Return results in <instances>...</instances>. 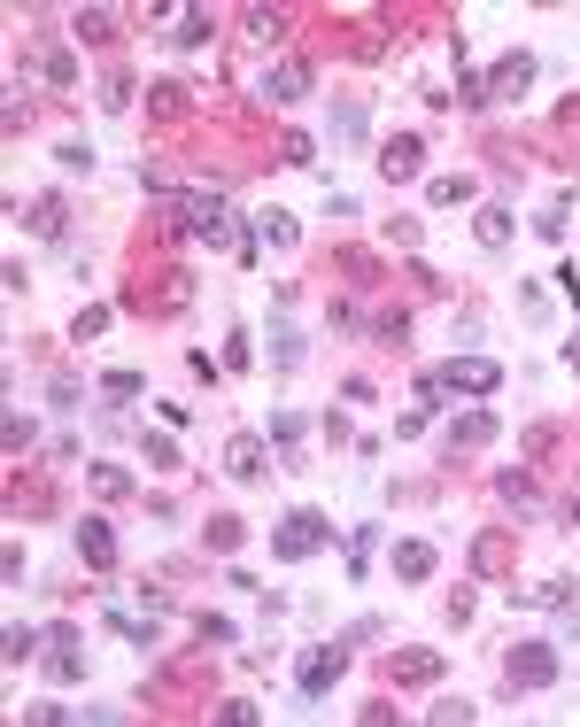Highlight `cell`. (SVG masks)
I'll return each instance as SVG.
<instances>
[{
  "mask_svg": "<svg viewBox=\"0 0 580 727\" xmlns=\"http://www.w3.org/2000/svg\"><path fill=\"white\" fill-rule=\"evenodd\" d=\"M449 372H457V387H472V395H495L503 364H488V356H464V364H449Z\"/></svg>",
  "mask_w": 580,
  "mask_h": 727,
  "instance_id": "cell-14",
  "label": "cell"
},
{
  "mask_svg": "<svg viewBox=\"0 0 580 727\" xmlns=\"http://www.w3.org/2000/svg\"><path fill=\"white\" fill-rule=\"evenodd\" d=\"M86 488L116 503V495H132V480H124V465H93V472H86Z\"/></svg>",
  "mask_w": 580,
  "mask_h": 727,
  "instance_id": "cell-19",
  "label": "cell"
},
{
  "mask_svg": "<svg viewBox=\"0 0 580 727\" xmlns=\"http://www.w3.org/2000/svg\"><path fill=\"white\" fill-rule=\"evenodd\" d=\"M47 681H55V689L86 681V666H78V627H70V619H55V627H47Z\"/></svg>",
  "mask_w": 580,
  "mask_h": 727,
  "instance_id": "cell-5",
  "label": "cell"
},
{
  "mask_svg": "<svg viewBox=\"0 0 580 727\" xmlns=\"http://www.w3.org/2000/svg\"><path fill=\"white\" fill-rule=\"evenodd\" d=\"M372 550H379V534H372V526H356V534H348V573H364Z\"/></svg>",
  "mask_w": 580,
  "mask_h": 727,
  "instance_id": "cell-21",
  "label": "cell"
},
{
  "mask_svg": "<svg viewBox=\"0 0 580 727\" xmlns=\"http://www.w3.org/2000/svg\"><path fill=\"white\" fill-rule=\"evenodd\" d=\"M418 163H426V147L410 140V132H403V140H387V147H379V178H410Z\"/></svg>",
  "mask_w": 580,
  "mask_h": 727,
  "instance_id": "cell-10",
  "label": "cell"
},
{
  "mask_svg": "<svg viewBox=\"0 0 580 727\" xmlns=\"http://www.w3.org/2000/svg\"><path fill=\"white\" fill-rule=\"evenodd\" d=\"M70 333H78V341H101V333H109V310H78V325H70Z\"/></svg>",
  "mask_w": 580,
  "mask_h": 727,
  "instance_id": "cell-28",
  "label": "cell"
},
{
  "mask_svg": "<svg viewBox=\"0 0 580 727\" xmlns=\"http://www.w3.org/2000/svg\"><path fill=\"white\" fill-rule=\"evenodd\" d=\"M271 550H279V557H318V550H333V519H318V511H287V519L271 526Z\"/></svg>",
  "mask_w": 580,
  "mask_h": 727,
  "instance_id": "cell-1",
  "label": "cell"
},
{
  "mask_svg": "<svg viewBox=\"0 0 580 727\" xmlns=\"http://www.w3.org/2000/svg\"><path fill=\"white\" fill-rule=\"evenodd\" d=\"M534 70H542V62L526 55V47H519V55H503V62H495V93H526V86H534Z\"/></svg>",
  "mask_w": 580,
  "mask_h": 727,
  "instance_id": "cell-12",
  "label": "cell"
},
{
  "mask_svg": "<svg viewBox=\"0 0 580 727\" xmlns=\"http://www.w3.org/2000/svg\"><path fill=\"white\" fill-rule=\"evenodd\" d=\"M503 565H511V550H503V534H480V542H472V573H480V581H495Z\"/></svg>",
  "mask_w": 580,
  "mask_h": 727,
  "instance_id": "cell-16",
  "label": "cell"
},
{
  "mask_svg": "<svg viewBox=\"0 0 580 727\" xmlns=\"http://www.w3.org/2000/svg\"><path fill=\"white\" fill-rule=\"evenodd\" d=\"M55 155H62V171H93V147L86 140H62Z\"/></svg>",
  "mask_w": 580,
  "mask_h": 727,
  "instance_id": "cell-27",
  "label": "cell"
},
{
  "mask_svg": "<svg viewBox=\"0 0 580 727\" xmlns=\"http://www.w3.org/2000/svg\"><path fill=\"white\" fill-rule=\"evenodd\" d=\"M449 441H457V449H480V441H495V410H464Z\"/></svg>",
  "mask_w": 580,
  "mask_h": 727,
  "instance_id": "cell-18",
  "label": "cell"
},
{
  "mask_svg": "<svg viewBox=\"0 0 580 727\" xmlns=\"http://www.w3.org/2000/svg\"><path fill=\"white\" fill-rule=\"evenodd\" d=\"M24 217H31V233H62V202H31Z\"/></svg>",
  "mask_w": 580,
  "mask_h": 727,
  "instance_id": "cell-24",
  "label": "cell"
},
{
  "mask_svg": "<svg viewBox=\"0 0 580 727\" xmlns=\"http://www.w3.org/2000/svg\"><path fill=\"white\" fill-rule=\"evenodd\" d=\"M480 240L503 248V240H511V209H480Z\"/></svg>",
  "mask_w": 580,
  "mask_h": 727,
  "instance_id": "cell-22",
  "label": "cell"
},
{
  "mask_svg": "<svg viewBox=\"0 0 580 727\" xmlns=\"http://www.w3.org/2000/svg\"><path fill=\"white\" fill-rule=\"evenodd\" d=\"M263 86H271V101H302V93H310V62H271V78H263Z\"/></svg>",
  "mask_w": 580,
  "mask_h": 727,
  "instance_id": "cell-9",
  "label": "cell"
},
{
  "mask_svg": "<svg viewBox=\"0 0 580 727\" xmlns=\"http://www.w3.org/2000/svg\"><path fill=\"white\" fill-rule=\"evenodd\" d=\"M271 364H279V372H302V333H294L287 318L271 325Z\"/></svg>",
  "mask_w": 580,
  "mask_h": 727,
  "instance_id": "cell-15",
  "label": "cell"
},
{
  "mask_svg": "<svg viewBox=\"0 0 580 727\" xmlns=\"http://www.w3.org/2000/svg\"><path fill=\"white\" fill-rule=\"evenodd\" d=\"M78 557H86L93 573H109V565H116V534H109V519H78Z\"/></svg>",
  "mask_w": 580,
  "mask_h": 727,
  "instance_id": "cell-6",
  "label": "cell"
},
{
  "mask_svg": "<svg viewBox=\"0 0 580 727\" xmlns=\"http://www.w3.org/2000/svg\"><path fill=\"white\" fill-rule=\"evenodd\" d=\"M341 673H348V650H341V642H318V650H302V673H294V689H302V697H325Z\"/></svg>",
  "mask_w": 580,
  "mask_h": 727,
  "instance_id": "cell-3",
  "label": "cell"
},
{
  "mask_svg": "<svg viewBox=\"0 0 580 727\" xmlns=\"http://www.w3.org/2000/svg\"><path fill=\"white\" fill-rule=\"evenodd\" d=\"M140 449H147V465H178V449L163 434H140Z\"/></svg>",
  "mask_w": 580,
  "mask_h": 727,
  "instance_id": "cell-30",
  "label": "cell"
},
{
  "mask_svg": "<svg viewBox=\"0 0 580 727\" xmlns=\"http://www.w3.org/2000/svg\"><path fill=\"white\" fill-rule=\"evenodd\" d=\"M31 650H39V635H31V627H8V658H16V666H24Z\"/></svg>",
  "mask_w": 580,
  "mask_h": 727,
  "instance_id": "cell-31",
  "label": "cell"
},
{
  "mask_svg": "<svg viewBox=\"0 0 580 727\" xmlns=\"http://www.w3.org/2000/svg\"><path fill=\"white\" fill-rule=\"evenodd\" d=\"M101 387H109V403H132V395H147V372H109Z\"/></svg>",
  "mask_w": 580,
  "mask_h": 727,
  "instance_id": "cell-20",
  "label": "cell"
},
{
  "mask_svg": "<svg viewBox=\"0 0 580 727\" xmlns=\"http://www.w3.org/2000/svg\"><path fill=\"white\" fill-rule=\"evenodd\" d=\"M503 681H511V689H550L557 681V642H511Z\"/></svg>",
  "mask_w": 580,
  "mask_h": 727,
  "instance_id": "cell-2",
  "label": "cell"
},
{
  "mask_svg": "<svg viewBox=\"0 0 580 727\" xmlns=\"http://www.w3.org/2000/svg\"><path fill=\"white\" fill-rule=\"evenodd\" d=\"M294 240H302V225H294L287 209H263V217H256V248H248V256H263V248H294Z\"/></svg>",
  "mask_w": 580,
  "mask_h": 727,
  "instance_id": "cell-8",
  "label": "cell"
},
{
  "mask_svg": "<svg viewBox=\"0 0 580 727\" xmlns=\"http://www.w3.org/2000/svg\"><path fill=\"white\" fill-rule=\"evenodd\" d=\"M101 101H109V109H132V78H124V70H109V86H101Z\"/></svg>",
  "mask_w": 580,
  "mask_h": 727,
  "instance_id": "cell-29",
  "label": "cell"
},
{
  "mask_svg": "<svg viewBox=\"0 0 580 727\" xmlns=\"http://www.w3.org/2000/svg\"><path fill=\"white\" fill-rule=\"evenodd\" d=\"M434 573V542H395V581H426Z\"/></svg>",
  "mask_w": 580,
  "mask_h": 727,
  "instance_id": "cell-13",
  "label": "cell"
},
{
  "mask_svg": "<svg viewBox=\"0 0 580 727\" xmlns=\"http://www.w3.org/2000/svg\"><path fill=\"white\" fill-rule=\"evenodd\" d=\"M495 503H503V511H542V488H534V472H495Z\"/></svg>",
  "mask_w": 580,
  "mask_h": 727,
  "instance_id": "cell-7",
  "label": "cell"
},
{
  "mask_svg": "<svg viewBox=\"0 0 580 727\" xmlns=\"http://www.w3.org/2000/svg\"><path fill=\"white\" fill-rule=\"evenodd\" d=\"M263 434H271V441H279V449H287V441L302 434V418H294V410H271V426H263Z\"/></svg>",
  "mask_w": 580,
  "mask_h": 727,
  "instance_id": "cell-26",
  "label": "cell"
},
{
  "mask_svg": "<svg viewBox=\"0 0 580 727\" xmlns=\"http://www.w3.org/2000/svg\"><path fill=\"white\" fill-rule=\"evenodd\" d=\"M248 31H256V39H279V31H287V24H279L271 8H248Z\"/></svg>",
  "mask_w": 580,
  "mask_h": 727,
  "instance_id": "cell-32",
  "label": "cell"
},
{
  "mask_svg": "<svg viewBox=\"0 0 580 727\" xmlns=\"http://www.w3.org/2000/svg\"><path fill=\"white\" fill-rule=\"evenodd\" d=\"M472 194H480V178H434V186H426V202H434V209H457V202H472Z\"/></svg>",
  "mask_w": 580,
  "mask_h": 727,
  "instance_id": "cell-17",
  "label": "cell"
},
{
  "mask_svg": "<svg viewBox=\"0 0 580 727\" xmlns=\"http://www.w3.org/2000/svg\"><path fill=\"white\" fill-rule=\"evenodd\" d=\"M225 472H232V480H256V472H263V434H232Z\"/></svg>",
  "mask_w": 580,
  "mask_h": 727,
  "instance_id": "cell-11",
  "label": "cell"
},
{
  "mask_svg": "<svg viewBox=\"0 0 580 727\" xmlns=\"http://www.w3.org/2000/svg\"><path fill=\"white\" fill-rule=\"evenodd\" d=\"M441 650H418V642H403V650H395V658H387V681H395V689H434L441 681Z\"/></svg>",
  "mask_w": 580,
  "mask_h": 727,
  "instance_id": "cell-4",
  "label": "cell"
},
{
  "mask_svg": "<svg viewBox=\"0 0 580 727\" xmlns=\"http://www.w3.org/2000/svg\"><path fill=\"white\" fill-rule=\"evenodd\" d=\"M109 31H116L109 8H78V39H109Z\"/></svg>",
  "mask_w": 580,
  "mask_h": 727,
  "instance_id": "cell-23",
  "label": "cell"
},
{
  "mask_svg": "<svg viewBox=\"0 0 580 727\" xmlns=\"http://www.w3.org/2000/svg\"><path fill=\"white\" fill-rule=\"evenodd\" d=\"M434 720H441V727H457V720H472V704H464V697H441V704H434Z\"/></svg>",
  "mask_w": 580,
  "mask_h": 727,
  "instance_id": "cell-33",
  "label": "cell"
},
{
  "mask_svg": "<svg viewBox=\"0 0 580 727\" xmlns=\"http://www.w3.org/2000/svg\"><path fill=\"white\" fill-rule=\"evenodd\" d=\"M147 109H155V117H178V109H186V93H178V86H155V93H147Z\"/></svg>",
  "mask_w": 580,
  "mask_h": 727,
  "instance_id": "cell-25",
  "label": "cell"
}]
</instances>
